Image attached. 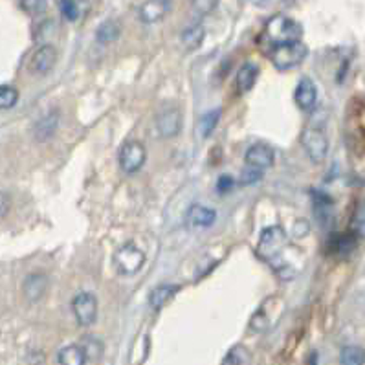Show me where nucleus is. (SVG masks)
<instances>
[{"mask_svg": "<svg viewBox=\"0 0 365 365\" xmlns=\"http://www.w3.org/2000/svg\"><path fill=\"white\" fill-rule=\"evenodd\" d=\"M114 264L121 275H134L145 264V253L134 242H125L114 253Z\"/></svg>", "mask_w": 365, "mask_h": 365, "instance_id": "nucleus-5", "label": "nucleus"}, {"mask_svg": "<svg viewBox=\"0 0 365 365\" xmlns=\"http://www.w3.org/2000/svg\"><path fill=\"white\" fill-rule=\"evenodd\" d=\"M244 162H246L248 167L264 171L273 165V162H275V153H273V149L270 145L253 144L248 147L246 155H244Z\"/></svg>", "mask_w": 365, "mask_h": 365, "instance_id": "nucleus-11", "label": "nucleus"}, {"mask_svg": "<svg viewBox=\"0 0 365 365\" xmlns=\"http://www.w3.org/2000/svg\"><path fill=\"white\" fill-rule=\"evenodd\" d=\"M246 356L248 353L244 350V347L237 345V347H233V349L228 353L224 362H222V365H242V362L246 360Z\"/></svg>", "mask_w": 365, "mask_h": 365, "instance_id": "nucleus-27", "label": "nucleus"}, {"mask_svg": "<svg viewBox=\"0 0 365 365\" xmlns=\"http://www.w3.org/2000/svg\"><path fill=\"white\" fill-rule=\"evenodd\" d=\"M299 144L312 162L319 164L329 155V138L319 127H305L299 136Z\"/></svg>", "mask_w": 365, "mask_h": 365, "instance_id": "nucleus-4", "label": "nucleus"}, {"mask_svg": "<svg viewBox=\"0 0 365 365\" xmlns=\"http://www.w3.org/2000/svg\"><path fill=\"white\" fill-rule=\"evenodd\" d=\"M48 290V278L44 273H31L24 279V283H22V294H24V298L31 303H35L39 299L46 294Z\"/></svg>", "mask_w": 365, "mask_h": 365, "instance_id": "nucleus-15", "label": "nucleus"}, {"mask_svg": "<svg viewBox=\"0 0 365 365\" xmlns=\"http://www.w3.org/2000/svg\"><path fill=\"white\" fill-rule=\"evenodd\" d=\"M61 125V114L59 110H50L46 116H42L39 121L33 127V136H35L37 142H48L56 136L57 129Z\"/></svg>", "mask_w": 365, "mask_h": 365, "instance_id": "nucleus-14", "label": "nucleus"}, {"mask_svg": "<svg viewBox=\"0 0 365 365\" xmlns=\"http://www.w3.org/2000/svg\"><path fill=\"white\" fill-rule=\"evenodd\" d=\"M250 2H255V4H257V0H250ZM262 2H264V4H266L268 0H262Z\"/></svg>", "mask_w": 365, "mask_h": 365, "instance_id": "nucleus-32", "label": "nucleus"}, {"mask_svg": "<svg viewBox=\"0 0 365 365\" xmlns=\"http://www.w3.org/2000/svg\"><path fill=\"white\" fill-rule=\"evenodd\" d=\"M180 292V287L178 285H171V283H164L158 285L156 288H153V292L149 294V305L153 310H162L165 305L169 303L171 299L175 298L176 294Z\"/></svg>", "mask_w": 365, "mask_h": 365, "instance_id": "nucleus-17", "label": "nucleus"}, {"mask_svg": "<svg viewBox=\"0 0 365 365\" xmlns=\"http://www.w3.org/2000/svg\"><path fill=\"white\" fill-rule=\"evenodd\" d=\"M233 185H235V180H233L232 176H221L219 182H217V191H219V193H228Z\"/></svg>", "mask_w": 365, "mask_h": 365, "instance_id": "nucleus-31", "label": "nucleus"}, {"mask_svg": "<svg viewBox=\"0 0 365 365\" xmlns=\"http://www.w3.org/2000/svg\"><path fill=\"white\" fill-rule=\"evenodd\" d=\"M217 4H219V0H191L193 11H195L198 17L210 15L211 11L217 8Z\"/></svg>", "mask_w": 365, "mask_h": 365, "instance_id": "nucleus-26", "label": "nucleus"}, {"mask_svg": "<svg viewBox=\"0 0 365 365\" xmlns=\"http://www.w3.org/2000/svg\"><path fill=\"white\" fill-rule=\"evenodd\" d=\"M52 0H21L22 11H26L28 15H41L50 8Z\"/></svg>", "mask_w": 365, "mask_h": 365, "instance_id": "nucleus-24", "label": "nucleus"}, {"mask_svg": "<svg viewBox=\"0 0 365 365\" xmlns=\"http://www.w3.org/2000/svg\"><path fill=\"white\" fill-rule=\"evenodd\" d=\"M364 349L358 345H347L341 349V365H364Z\"/></svg>", "mask_w": 365, "mask_h": 365, "instance_id": "nucleus-22", "label": "nucleus"}, {"mask_svg": "<svg viewBox=\"0 0 365 365\" xmlns=\"http://www.w3.org/2000/svg\"><path fill=\"white\" fill-rule=\"evenodd\" d=\"M204 37H206V30L202 26L201 22H196V24H191V26L185 28L182 31V44H184L187 50H196V48H201V44L204 42Z\"/></svg>", "mask_w": 365, "mask_h": 365, "instance_id": "nucleus-19", "label": "nucleus"}, {"mask_svg": "<svg viewBox=\"0 0 365 365\" xmlns=\"http://www.w3.org/2000/svg\"><path fill=\"white\" fill-rule=\"evenodd\" d=\"M288 248V237L281 226H270L261 233L257 244V253L259 257H262L264 261L273 268V270H285V252Z\"/></svg>", "mask_w": 365, "mask_h": 365, "instance_id": "nucleus-1", "label": "nucleus"}, {"mask_svg": "<svg viewBox=\"0 0 365 365\" xmlns=\"http://www.w3.org/2000/svg\"><path fill=\"white\" fill-rule=\"evenodd\" d=\"M222 116V108H215V110H210L207 114H204L198 124V130H201L202 138H210L211 133L217 129L219 125V119Z\"/></svg>", "mask_w": 365, "mask_h": 365, "instance_id": "nucleus-21", "label": "nucleus"}, {"mask_svg": "<svg viewBox=\"0 0 365 365\" xmlns=\"http://www.w3.org/2000/svg\"><path fill=\"white\" fill-rule=\"evenodd\" d=\"M309 50L305 46L301 41H290V42H283V44H273L270 46V52H268V57L270 61L278 70H292V68L299 67L301 62L305 61Z\"/></svg>", "mask_w": 365, "mask_h": 365, "instance_id": "nucleus-2", "label": "nucleus"}, {"mask_svg": "<svg viewBox=\"0 0 365 365\" xmlns=\"http://www.w3.org/2000/svg\"><path fill=\"white\" fill-rule=\"evenodd\" d=\"M294 101L303 112H312L318 103V87L310 78H301L294 90Z\"/></svg>", "mask_w": 365, "mask_h": 365, "instance_id": "nucleus-10", "label": "nucleus"}, {"mask_svg": "<svg viewBox=\"0 0 365 365\" xmlns=\"http://www.w3.org/2000/svg\"><path fill=\"white\" fill-rule=\"evenodd\" d=\"M184 222L189 228H195V230H206L217 222V211L213 207L204 206V204H193L189 210L185 211Z\"/></svg>", "mask_w": 365, "mask_h": 365, "instance_id": "nucleus-12", "label": "nucleus"}, {"mask_svg": "<svg viewBox=\"0 0 365 365\" xmlns=\"http://www.w3.org/2000/svg\"><path fill=\"white\" fill-rule=\"evenodd\" d=\"M11 196L8 193H0V219H4L11 211Z\"/></svg>", "mask_w": 365, "mask_h": 365, "instance_id": "nucleus-30", "label": "nucleus"}, {"mask_svg": "<svg viewBox=\"0 0 365 365\" xmlns=\"http://www.w3.org/2000/svg\"><path fill=\"white\" fill-rule=\"evenodd\" d=\"M57 57H59V53H57L56 46H52V44H42L31 56L30 72L35 74V76H46V74H50L56 68Z\"/></svg>", "mask_w": 365, "mask_h": 365, "instance_id": "nucleus-9", "label": "nucleus"}, {"mask_svg": "<svg viewBox=\"0 0 365 365\" xmlns=\"http://www.w3.org/2000/svg\"><path fill=\"white\" fill-rule=\"evenodd\" d=\"M262 178V171L253 169V167H246V169L242 171L241 175V184L242 185H250V184H257L259 180Z\"/></svg>", "mask_w": 365, "mask_h": 365, "instance_id": "nucleus-28", "label": "nucleus"}, {"mask_svg": "<svg viewBox=\"0 0 365 365\" xmlns=\"http://www.w3.org/2000/svg\"><path fill=\"white\" fill-rule=\"evenodd\" d=\"M182 127H184V116L178 107L164 108L156 116V129L164 138H173L176 134H180Z\"/></svg>", "mask_w": 365, "mask_h": 365, "instance_id": "nucleus-8", "label": "nucleus"}, {"mask_svg": "<svg viewBox=\"0 0 365 365\" xmlns=\"http://www.w3.org/2000/svg\"><path fill=\"white\" fill-rule=\"evenodd\" d=\"M145 160H147V149L139 139H130L119 151V167L127 175L138 173L145 165Z\"/></svg>", "mask_w": 365, "mask_h": 365, "instance_id": "nucleus-6", "label": "nucleus"}, {"mask_svg": "<svg viewBox=\"0 0 365 365\" xmlns=\"http://www.w3.org/2000/svg\"><path fill=\"white\" fill-rule=\"evenodd\" d=\"M53 33H56V24H53L52 21L42 22L41 26L37 28V31H35V41H37V42L44 41V35H46V37H52Z\"/></svg>", "mask_w": 365, "mask_h": 365, "instance_id": "nucleus-29", "label": "nucleus"}, {"mask_svg": "<svg viewBox=\"0 0 365 365\" xmlns=\"http://www.w3.org/2000/svg\"><path fill=\"white\" fill-rule=\"evenodd\" d=\"M173 0H145L139 8V21L145 24H155L169 15Z\"/></svg>", "mask_w": 365, "mask_h": 365, "instance_id": "nucleus-13", "label": "nucleus"}, {"mask_svg": "<svg viewBox=\"0 0 365 365\" xmlns=\"http://www.w3.org/2000/svg\"><path fill=\"white\" fill-rule=\"evenodd\" d=\"M72 312L81 327H92L98 319V299L90 292H79L72 299Z\"/></svg>", "mask_w": 365, "mask_h": 365, "instance_id": "nucleus-7", "label": "nucleus"}, {"mask_svg": "<svg viewBox=\"0 0 365 365\" xmlns=\"http://www.w3.org/2000/svg\"><path fill=\"white\" fill-rule=\"evenodd\" d=\"M59 8H61L62 17L67 21H78L79 19V6L76 0H61L59 2Z\"/></svg>", "mask_w": 365, "mask_h": 365, "instance_id": "nucleus-25", "label": "nucleus"}, {"mask_svg": "<svg viewBox=\"0 0 365 365\" xmlns=\"http://www.w3.org/2000/svg\"><path fill=\"white\" fill-rule=\"evenodd\" d=\"M259 78V67L255 62H244L241 68H239V72H237L235 78V88L239 94H248L255 87V83H257Z\"/></svg>", "mask_w": 365, "mask_h": 365, "instance_id": "nucleus-16", "label": "nucleus"}, {"mask_svg": "<svg viewBox=\"0 0 365 365\" xmlns=\"http://www.w3.org/2000/svg\"><path fill=\"white\" fill-rule=\"evenodd\" d=\"M301 33H303V30L298 22L285 15L272 17L266 22V28H264V37L270 42V46L290 41H301Z\"/></svg>", "mask_w": 365, "mask_h": 365, "instance_id": "nucleus-3", "label": "nucleus"}, {"mask_svg": "<svg viewBox=\"0 0 365 365\" xmlns=\"http://www.w3.org/2000/svg\"><path fill=\"white\" fill-rule=\"evenodd\" d=\"M121 33V28H119L118 22L114 21H105L99 24V28L96 30V41L99 44H108V42H114Z\"/></svg>", "mask_w": 365, "mask_h": 365, "instance_id": "nucleus-20", "label": "nucleus"}, {"mask_svg": "<svg viewBox=\"0 0 365 365\" xmlns=\"http://www.w3.org/2000/svg\"><path fill=\"white\" fill-rule=\"evenodd\" d=\"M59 365H87L88 355L81 345H67L59 350Z\"/></svg>", "mask_w": 365, "mask_h": 365, "instance_id": "nucleus-18", "label": "nucleus"}, {"mask_svg": "<svg viewBox=\"0 0 365 365\" xmlns=\"http://www.w3.org/2000/svg\"><path fill=\"white\" fill-rule=\"evenodd\" d=\"M19 101V90L11 85H2L0 87V108L2 110H10Z\"/></svg>", "mask_w": 365, "mask_h": 365, "instance_id": "nucleus-23", "label": "nucleus"}]
</instances>
